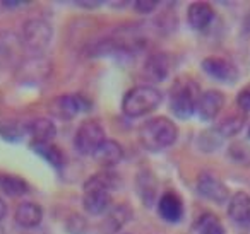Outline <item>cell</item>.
I'll return each mask as SVG.
<instances>
[{"mask_svg":"<svg viewBox=\"0 0 250 234\" xmlns=\"http://www.w3.org/2000/svg\"><path fill=\"white\" fill-rule=\"evenodd\" d=\"M26 134L31 137L33 144H50L55 138V123L48 118H33L26 121Z\"/></svg>","mask_w":250,"mask_h":234,"instance_id":"12","label":"cell"},{"mask_svg":"<svg viewBox=\"0 0 250 234\" xmlns=\"http://www.w3.org/2000/svg\"><path fill=\"white\" fill-rule=\"evenodd\" d=\"M93 157L103 168H111V166L118 164L124 159V147L117 140H108L106 138L98 147V151L93 154Z\"/></svg>","mask_w":250,"mask_h":234,"instance_id":"15","label":"cell"},{"mask_svg":"<svg viewBox=\"0 0 250 234\" xmlns=\"http://www.w3.org/2000/svg\"><path fill=\"white\" fill-rule=\"evenodd\" d=\"M243 123H245L243 115H228L226 118L218 121L216 130H218V134L223 135V137H231V135L238 134V132L242 130Z\"/></svg>","mask_w":250,"mask_h":234,"instance_id":"25","label":"cell"},{"mask_svg":"<svg viewBox=\"0 0 250 234\" xmlns=\"http://www.w3.org/2000/svg\"><path fill=\"white\" fill-rule=\"evenodd\" d=\"M202 70L208 76L214 77L216 80L221 82H235L238 79V69L231 60L225 58V57H208L202 60Z\"/></svg>","mask_w":250,"mask_h":234,"instance_id":"10","label":"cell"},{"mask_svg":"<svg viewBox=\"0 0 250 234\" xmlns=\"http://www.w3.org/2000/svg\"><path fill=\"white\" fill-rule=\"evenodd\" d=\"M214 19V9L206 2H194L187 11V21L192 29H206Z\"/></svg>","mask_w":250,"mask_h":234,"instance_id":"16","label":"cell"},{"mask_svg":"<svg viewBox=\"0 0 250 234\" xmlns=\"http://www.w3.org/2000/svg\"><path fill=\"white\" fill-rule=\"evenodd\" d=\"M48 110L53 118L62 121H69L77 113L89 110V104H87L86 98H83L81 94H63V96L53 98L50 101Z\"/></svg>","mask_w":250,"mask_h":234,"instance_id":"8","label":"cell"},{"mask_svg":"<svg viewBox=\"0 0 250 234\" xmlns=\"http://www.w3.org/2000/svg\"><path fill=\"white\" fill-rule=\"evenodd\" d=\"M228 215L238 224L250 222V195L245 192H236L228 202Z\"/></svg>","mask_w":250,"mask_h":234,"instance_id":"18","label":"cell"},{"mask_svg":"<svg viewBox=\"0 0 250 234\" xmlns=\"http://www.w3.org/2000/svg\"><path fill=\"white\" fill-rule=\"evenodd\" d=\"M137 193L146 207H151L156 202L158 181L151 171H143L137 176Z\"/></svg>","mask_w":250,"mask_h":234,"instance_id":"21","label":"cell"},{"mask_svg":"<svg viewBox=\"0 0 250 234\" xmlns=\"http://www.w3.org/2000/svg\"><path fill=\"white\" fill-rule=\"evenodd\" d=\"M243 31L250 35V11H249V14L245 16V21H243Z\"/></svg>","mask_w":250,"mask_h":234,"instance_id":"31","label":"cell"},{"mask_svg":"<svg viewBox=\"0 0 250 234\" xmlns=\"http://www.w3.org/2000/svg\"><path fill=\"white\" fill-rule=\"evenodd\" d=\"M50 72H52V62L42 55H33L28 60L19 63L16 76H18L19 82L33 86V84L45 82Z\"/></svg>","mask_w":250,"mask_h":234,"instance_id":"7","label":"cell"},{"mask_svg":"<svg viewBox=\"0 0 250 234\" xmlns=\"http://www.w3.org/2000/svg\"><path fill=\"white\" fill-rule=\"evenodd\" d=\"M236 104L242 111H250V86L243 87L236 96Z\"/></svg>","mask_w":250,"mask_h":234,"instance_id":"28","label":"cell"},{"mask_svg":"<svg viewBox=\"0 0 250 234\" xmlns=\"http://www.w3.org/2000/svg\"><path fill=\"white\" fill-rule=\"evenodd\" d=\"M7 214H9V207H7V203L4 202V200L0 198V222L7 217Z\"/></svg>","mask_w":250,"mask_h":234,"instance_id":"30","label":"cell"},{"mask_svg":"<svg viewBox=\"0 0 250 234\" xmlns=\"http://www.w3.org/2000/svg\"><path fill=\"white\" fill-rule=\"evenodd\" d=\"M118 185V179L110 173H98L84 183L83 207L91 215H101L110 209V190Z\"/></svg>","mask_w":250,"mask_h":234,"instance_id":"1","label":"cell"},{"mask_svg":"<svg viewBox=\"0 0 250 234\" xmlns=\"http://www.w3.org/2000/svg\"><path fill=\"white\" fill-rule=\"evenodd\" d=\"M158 214L168 222H178L184 217V202L175 192H167L158 202Z\"/></svg>","mask_w":250,"mask_h":234,"instance_id":"13","label":"cell"},{"mask_svg":"<svg viewBox=\"0 0 250 234\" xmlns=\"http://www.w3.org/2000/svg\"><path fill=\"white\" fill-rule=\"evenodd\" d=\"M0 190L9 196H22L29 192V183L21 176L0 173Z\"/></svg>","mask_w":250,"mask_h":234,"instance_id":"22","label":"cell"},{"mask_svg":"<svg viewBox=\"0 0 250 234\" xmlns=\"http://www.w3.org/2000/svg\"><path fill=\"white\" fill-rule=\"evenodd\" d=\"M26 134V121L21 120H5L0 125V137L7 142H19Z\"/></svg>","mask_w":250,"mask_h":234,"instance_id":"24","label":"cell"},{"mask_svg":"<svg viewBox=\"0 0 250 234\" xmlns=\"http://www.w3.org/2000/svg\"><path fill=\"white\" fill-rule=\"evenodd\" d=\"M177 125L167 117H156L147 120L139 130V140L147 151H163L175 144L177 140Z\"/></svg>","mask_w":250,"mask_h":234,"instance_id":"2","label":"cell"},{"mask_svg":"<svg viewBox=\"0 0 250 234\" xmlns=\"http://www.w3.org/2000/svg\"><path fill=\"white\" fill-rule=\"evenodd\" d=\"M132 207L129 203H122L117 205L110 214H108L106 220H104V229L108 234H113L117 231H120L124 226L129 224V220L132 219Z\"/></svg>","mask_w":250,"mask_h":234,"instance_id":"20","label":"cell"},{"mask_svg":"<svg viewBox=\"0 0 250 234\" xmlns=\"http://www.w3.org/2000/svg\"><path fill=\"white\" fill-rule=\"evenodd\" d=\"M163 101V94L153 86H137L125 94L122 110L127 117L137 118L154 111Z\"/></svg>","mask_w":250,"mask_h":234,"instance_id":"3","label":"cell"},{"mask_svg":"<svg viewBox=\"0 0 250 234\" xmlns=\"http://www.w3.org/2000/svg\"><path fill=\"white\" fill-rule=\"evenodd\" d=\"M104 140L106 138H104L103 125L98 120H84L76 132L74 147L79 154L93 156Z\"/></svg>","mask_w":250,"mask_h":234,"instance_id":"6","label":"cell"},{"mask_svg":"<svg viewBox=\"0 0 250 234\" xmlns=\"http://www.w3.org/2000/svg\"><path fill=\"white\" fill-rule=\"evenodd\" d=\"M43 219V209L35 202H21L16 209L14 220L21 227H36Z\"/></svg>","mask_w":250,"mask_h":234,"instance_id":"17","label":"cell"},{"mask_svg":"<svg viewBox=\"0 0 250 234\" xmlns=\"http://www.w3.org/2000/svg\"><path fill=\"white\" fill-rule=\"evenodd\" d=\"M31 149L38 156H42L45 161H48L52 166H55V168H62L63 161H65L63 152L57 145H53L52 142L50 144H33L31 142Z\"/></svg>","mask_w":250,"mask_h":234,"instance_id":"23","label":"cell"},{"mask_svg":"<svg viewBox=\"0 0 250 234\" xmlns=\"http://www.w3.org/2000/svg\"><path fill=\"white\" fill-rule=\"evenodd\" d=\"M201 96L199 86L192 80H178L170 91V108L180 120H188L195 113L197 99Z\"/></svg>","mask_w":250,"mask_h":234,"instance_id":"4","label":"cell"},{"mask_svg":"<svg viewBox=\"0 0 250 234\" xmlns=\"http://www.w3.org/2000/svg\"><path fill=\"white\" fill-rule=\"evenodd\" d=\"M195 190L206 200L214 203H225L229 198V190L221 179H218L211 173H201L195 181Z\"/></svg>","mask_w":250,"mask_h":234,"instance_id":"9","label":"cell"},{"mask_svg":"<svg viewBox=\"0 0 250 234\" xmlns=\"http://www.w3.org/2000/svg\"><path fill=\"white\" fill-rule=\"evenodd\" d=\"M21 48L22 43L19 36H16L14 33H2L0 35V67L11 65Z\"/></svg>","mask_w":250,"mask_h":234,"instance_id":"19","label":"cell"},{"mask_svg":"<svg viewBox=\"0 0 250 234\" xmlns=\"http://www.w3.org/2000/svg\"><path fill=\"white\" fill-rule=\"evenodd\" d=\"M67 231L72 234H86L87 222L84 220V217L74 214V215H70L69 219H67Z\"/></svg>","mask_w":250,"mask_h":234,"instance_id":"27","label":"cell"},{"mask_svg":"<svg viewBox=\"0 0 250 234\" xmlns=\"http://www.w3.org/2000/svg\"><path fill=\"white\" fill-rule=\"evenodd\" d=\"M197 234H226L223 224L212 214H204L197 222Z\"/></svg>","mask_w":250,"mask_h":234,"instance_id":"26","label":"cell"},{"mask_svg":"<svg viewBox=\"0 0 250 234\" xmlns=\"http://www.w3.org/2000/svg\"><path fill=\"white\" fill-rule=\"evenodd\" d=\"M4 7H11V9H18L19 5H24L22 2H2Z\"/></svg>","mask_w":250,"mask_h":234,"instance_id":"32","label":"cell"},{"mask_svg":"<svg viewBox=\"0 0 250 234\" xmlns=\"http://www.w3.org/2000/svg\"><path fill=\"white\" fill-rule=\"evenodd\" d=\"M79 5H83V7H96V2H79Z\"/></svg>","mask_w":250,"mask_h":234,"instance_id":"33","label":"cell"},{"mask_svg":"<svg viewBox=\"0 0 250 234\" xmlns=\"http://www.w3.org/2000/svg\"><path fill=\"white\" fill-rule=\"evenodd\" d=\"M134 7L141 14H151V12L156 11L158 2H153V0H139V2H134Z\"/></svg>","mask_w":250,"mask_h":234,"instance_id":"29","label":"cell"},{"mask_svg":"<svg viewBox=\"0 0 250 234\" xmlns=\"http://www.w3.org/2000/svg\"><path fill=\"white\" fill-rule=\"evenodd\" d=\"M249 137H250V127H249Z\"/></svg>","mask_w":250,"mask_h":234,"instance_id":"35","label":"cell"},{"mask_svg":"<svg viewBox=\"0 0 250 234\" xmlns=\"http://www.w3.org/2000/svg\"><path fill=\"white\" fill-rule=\"evenodd\" d=\"M52 35H53L52 26L46 21L38 18L29 19L22 26V36H21L22 48L31 52L33 55H40L50 45Z\"/></svg>","mask_w":250,"mask_h":234,"instance_id":"5","label":"cell"},{"mask_svg":"<svg viewBox=\"0 0 250 234\" xmlns=\"http://www.w3.org/2000/svg\"><path fill=\"white\" fill-rule=\"evenodd\" d=\"M0 234H4V229H2V227H0Z\"/></svg>","mask_w":250,"mask_h":234,"instance_id":"34","label":"cell"},{"mask_svg":"<svg viewBox=\"0 0 250 234\" xmlns=\"http://www.w3.org/2000/svg\"><path fill=\"white\" fill-rule=\"evenodd\" d=\"M170 74V58L165 53H154L144 63V77L151 82H161Z\"/></svg>","mask_w":250,"mask_h":234,"instance_id":"14","label":"cell"},{"mask_svg":"<svg viewBox=\"0 0 250 234\" xmlns=\"http://www.w3.org/2000/svg\"><path fill=\"white\" fill-rule=\"evenodd\" d=\"M223 104H225V96L223 93L216 89H209L201 93L197 99V106H195V115L201 118L202 121L214 120L219 115V111L223 110Z\"/></svg>","mask_w":250,"mask_h":234,"instance_id":"11","label":"cell"}]
</instances>
